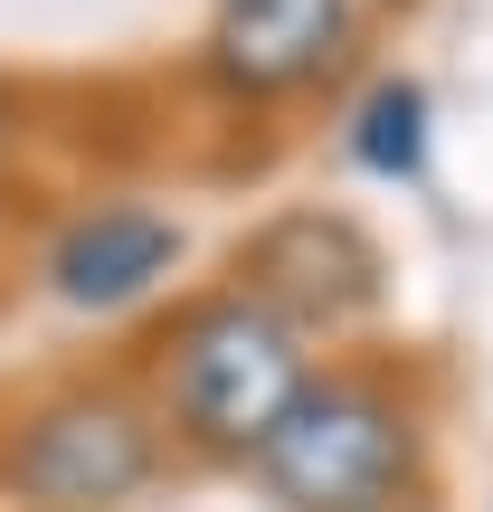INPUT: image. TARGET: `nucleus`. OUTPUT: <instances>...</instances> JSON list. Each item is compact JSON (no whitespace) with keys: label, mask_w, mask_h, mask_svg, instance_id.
<instances>
[{"label":"nucleus","mask_w":493,"mask_h":512,"mask_svg":"<svg viewBox=\"0 0 493 512\" xmlns=\"http://www.w3.org/2000/svg\"><path fill=\"white\" fill-rule=\"evenodd\" d=\"M418 456H427L418 389L399 370L332 361L256 446V475L285 512H399L418 494Z\"/></svg>","instance_id":"obj_1"},{"label":"nucleus","mask_w":493,"mask_h":512,"mask_svg":"<svg viewBox=\"0 0 493 512\" xmlns=\"http://www.w3.org/2000/svg\"><path fill=\"white\" fill-rule=\"evenodd\" d=\"M304 380H313L304 332L275 304H256L247 285L190 294L162 332V418L200 456H247L256 465L275 418L304 399Z\"/></svg>","instance_id":"obj_2"},{"label":"nucleus","mask_w":493,"mask_h":512,"mask_svg":"<svg viewBox=\"0 0 493 512\" xmlns=\"http://www.w3.org/2000/svg\"><path fill=\"white\" fill-rule=\"evenodd\" d=\"M152 475H162V408H143L114 380L48 389L0 437L10 512H124Z\"/></svg>","instance_id":"obj_3"},{"label":"nucleus","mask_w":493,"mask_h":512,"mask_svg":"<svg viewBox=\"0 0 493 512\" xmlns=\"http://www.w3.org/2000/svg\"><path fill=\"white\" fill-rule=\"evenodd\" d=\"M228 285H247L256 304H275L294 332H342V323H361V313H380L389 256L351 209L294 200V209H275L266 228L238 238V275H228Z\"/></svg>","instance_id":"obj_4"},{"label":"nucleus","mask_w":493,"mask_h":512,"mask_svg":"<svg viewBox=\"0 0 493 512\" xmlns=\"http://www.w3.org/2000/svg\"><path fill=\"white\" fill-rule=\"evenodd\" d=\"M361 38V0H219L200 38V76L228 105L313 95Z\"/></svg>","instance_id":"obj_5"},{"label":"nucleus","mask_w":493,"mask_h":512,"mask_svg":"<svg viewBox=\"0 0 493 512\" xmlns=\"http://www.w3.org/2000/svg\"><path fill=\"white\" fill-rule=\"evenodd\" d=\"M181 256H190L181 219H162V209H143V200H95L48 238L38 275H48V294L67 313H124V304H143V294H162Z\"/></svg>","instance_id":"obj_6"},{"label":"nucleus","mask_w":493,"mask_h":512,"mask_svg":"<svg viewBox=\"0 0 493 512\" xmlns=\"http://www.w3.org/2000/svg\"><path fill=\"white\" fill-rule=\"evenodd\" d=\"M351 162L370 171V181H418L427 171V143H437V105H427L418 76H380V86L351 105Z\"/></svg>","instance_id":"obj_7"},{"label":"nucleus","mask_w":493,"mask_h":512,"mask_svg":"<svg viewBox=\"0 0 493 512\" xmlns=\"http://www.w3.org/2000/svg\"><path fill=\"white\" fill-rule=\"evenodd\" d=\"M10 143H19V95L0 86V152H10Z\"/></svg>","instance_id":"obj_8"}]
</instances>
